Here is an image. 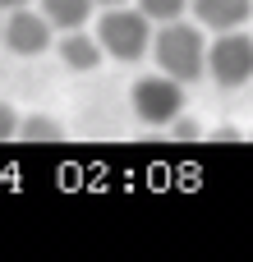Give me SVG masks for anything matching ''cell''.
Masks as SVG:
<instances>
[{"mask_svg": "<svg viewBox=\"0 0 253 262\" xmlns=\"http://www.w3.org/2000/svg\"><path fill=\"white\" fill-rule=\"evenodd\" d=\"M152 60H157L161 74L180 78L184 88L198 83L207 74V37H203V23H184V18L161 23V32L152 37Z\"/></svg>", "mask_w": 253, "mask_h": 262, "instance_id": "1", "label": "cell"}, {"mask_svg": "<svg viewBox=\"0 0 253 262\" xmlns=\"http://www.w3.org/2000/svg\"><path fill=\"white\" fill-rule=\"evenodd\" d=\"M97 41L115 60H143L152 51V18L129 5H106V14L97 23Z\"/></svg>", "mask_w": 253, "mask_h": 262, "instance_id": "2", "label": "cell"}, {"mask_svg": "<svg viewBox=\"0 0 253 262\" xmlns=\"http://www.w3.org/2000/svg\"><path fill=\"white\" fill-rule=\"evenodd\" d=\"M129 106H134V115H138L143 124L166 129V124H175L180 111H184V83L157 69V74H147V78H138V83L129 88Z\"/></svg>", "mask_w": 253, "mask_h": 262, "instance_id": "3", "label": "cell"}, {"mask_svg": "<svg viewBox=\"0 0 253 262\" xmlns=\"http://www.w3.org/2000/svg\"><path fill=\"white\" fill-rule=\"evenodd\" d=\"M207 74L217 88H244L253 83V37L230 28V32H217L212 46H207Z\"/></svg>", "mask_w": 253, "mask_h": 262, "instance_id": "4", "label": "cell"}, {"mask_svg": "<svg viewBox=\"0 0 253 262\" xmlns=\"http://www.w3.org/2000/svg\"><path fill=\"white\" fill-rule=\"evenodd\" d=\"M51 37H55V28H51V18H46L41 9L18 5V9H9V14H5L0 41H5L14 55H41V51L51 46Z\"/></svg>", "mask_w": 253, "mask_h": 262, "instance_id": "5", "label": "cell"}, {"mask_svg": "<svg viewBox=\"0 0 253 262\" xmlns=\"http://www.w3.org/2000/svg\"><path fill=\"white\" fill-rule=\"evenodd\" d=\"M55 55L65 60V69H74V74H88V69H97L101 64V41H97V32H83V28H69L65 37H60V46H55Z\"/></svg>", "mask_w": 253, "mask_h": 262, "instance_id": "6", "label": "cell"}, {"mask_svg": "<svg viewBox=\"0 0 253 262\" xmlns=\"http://www.w3.org/2000/svg\"><path fill=\"white\" fill-rule=\"evenodd\" d=\"M253 14V0H194V18L212 32H230L244 28Z\"/></svg>", "mask_w": 253, "mask_h": 262, "instance_id": "7", "label": "cell"}, {"mask_svg": "<svg viewBox=\"0 0 253 262\" xmlns=\"http://www.w3.org/2000/svg\"><path fill=\"white\" fill-rule=\"evenodd\" d=\"M92 9H97V0H41V14H46L51 28H60V32L83 28V23L92 18Z\"/></svg>", "mask_w": 253, "mask_h": 262, "instance_id": "8", "label": "cell"}, {"mask_svg": "<svg viewBox=\"0 0 253 262\" xmlns=\"http://www.w3.org/2000/svg\"><path fill=\"white\" fill-rule=\"evenodd\" d=\"M138 9H143L152 23H171V18H184L189 0H138Z\"/></svg>", "mask_w": 253, "mask_h": 262, "instance_id": "9", "label": "cell"}, {"mask_svg": "<svg viewBox=\"0 0 253 262\" xmlns=\"http://www.w3.org/2000/svg\"><path fill=\"white\" fill-rule=\"evenodd\" d=\"M18 134L32 138V143H51V138H60V124L46 120V115H28V120H18Z\"/></svg>", "mask_w": 253, "mask_h": 262, "instance_id": "10", "label": "cell"}, {"mask_svg": "<svg viewBox=\"0 0 253 262\" xmlns=\"http://www.w3.org/2000/svg\"><path fill=\"white\" fill-rule=\"evenodd\" d=\"M5 138H18V111L9 101H0V143Z\"/></svg>", "mask_w": 253, "mask_h": 262, "instance_id": "11", "label": "cell"}, {"mask_svg": "<svg viewBox=\"0 0 253 262\" xmlns=\"http://www.w3.org/2000/svg\"><path fill=\"white\" fill-rule=\"evenodd\" d=\"M18 5H32V0H0V9L9 14V9H18Z\"/></svg>", "mask_w": 253, "mask_h": 262, "instance_id": "12", "label": "cell"}, {"mask_svg": "<svg viewBox=\"0 0 253 262\" xmlns=\"http://www.w3.org/2000/svg\"><path fill=\"white\" fill-rule=\"evenodd\" d=\"M97 5H129V0H97Z\"/></svg>", "mask_w": 253, "mask_h": 262, "instance_id": "13", "label": "cell"}, {"mask_svg": "<svg viewBox=\"0 0 253 262\" xmlns=\"http://www.w3.org/2000/svg\"><path fill=\"white\" fill-rule=\"evenodd\" d=\"M0 14H5V9H0ZM0 28H5V18H0Z\"/></svg>", "mask_w": 253, "mask_h": 262, "instance_id": "14", "label": "cell"}]
</instances>
